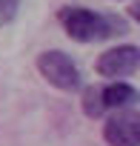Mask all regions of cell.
<instances>
[{"mask_svg":"<svg viewBox=\"0 0 140 146\" xmlns=\"http://www.w3.org/2000/svg\"><path fill=\"white\" fill-rule=\"evenodd\" d=\"M60 26L66 29V35L77 40V43H94V40H106V37H117L126 32V20L117 15H106V12H92V9H80V6H63L57 12Z\"/></svg>","mask_w":140,"mask_h":146,"instance_id":"cell-1","label":"cell"},{"mask_svg":"<svg viewBox=\"0 0 140 146\" xmlns=\"http://www.w3.org/2000/svg\"><path fill=\"white\" fill-rule=\"evenodd\" d=\"M134 103H140V92L123 80L109 86H89L83 92V112L89 117H103L109 109L123 112V109H131Z\"/></svg>","mask_w":140,"mask_h":146,"instance_id":"cell-2","label":"cell"},{"mask_svg":"<svg viewBox=\"0 0 140 146\" xmlns=\"http://www.w3.org/2000/svg\"><path fill=\"white\" fill-rule=\"evenodd\" d=\"M37 72H40L54 89H60V92H75V89H80V83H83L77 63L69 57L66 52H60V49L43 52V54L37 57Z\"/></svg>","mask_w":140,"mask_h":146,"instance_id":"cell-3","label":"cell"},{"mask_svg":"<svg viewBox=\"0 0 140 146\" xmlns=\"http://www.w3.org/2000/svg\"><path fill=\"white\" fill-rule=\"evenodd\" d=\"M137 66H140V49L131 43H123V46L106 49L97 57L94 72L100 78H129L137 72Z\"/></svg>","mask_w":140,"mask_h":146,"instance_id":"cell-4","label":"cell"},{"mask_svg":"<svg viewBox=\"0 0 140 146\" xmlns=\"http://www.w3.org/2000/svg\"><path fill=\"white\" fill-rule=\"evenodd\" d=\"M103 137L109 146H140V109L114 112L103 126Z\"/></svg>","mask_w":140,"mask_h":146,"instance_id":"cell-5","label":"cell"},{"mask_svg":"<svg viewBox=\"0 0 140 146\" xmlns=\"http://www.w3.org/2000/svg\"><path fill=\"white\" fill-rule=\"evenodd\" d=\"M17 12H20V0H0V26L12 23Z\"/></svg>","mask_w":140,"mask_h":146,"instance_id":"cell-6","label":"cell"},{"mask_svg":"<svg viewBox=\"0 0 140 146\" xmlns=\"http://www.w3.org/2000/svg\"><path fill=\"white\" fill-rule=\"evenodd\" d=\"M129 17H131V20H137V23H140V0H134V3H131V6H129Z\"/></svg>","mask_w":140,"mask_h":146,"instance_id":"cell-7","label":"cell"}]
</instances>
